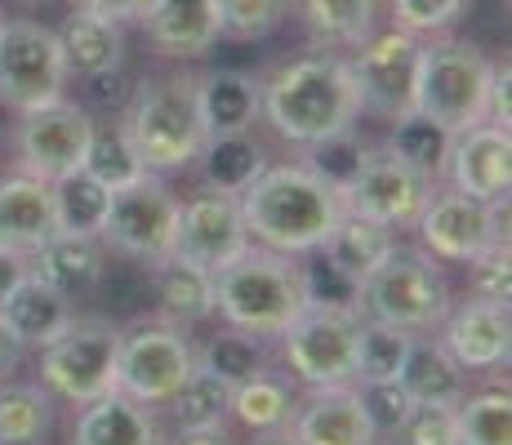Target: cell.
I'll list each match as a JSON object with an SVG mask.
<instances>
[{
    "label": "cell",
    "mask_w": 512,
    "mask_h": 445,
    "mask_svg": "<svg viewBox=\"0 0 512 445\" xmlns=\"http://www.w3.org/2000/svg\"><path fill=\"white\" fill-rule=\"evenodd\" d=\"M54 428L45 383H0V445H41Z\"/></svg>",
    "instance_id": "obj_32"
},
{
    "label": "cell",
    "mask_w": 512,
    "mask_h": 445,
    "mask_svg": "<svg viewBox=\"0 0 512 445\" xmlns=\"http://www.w3.org/2000/svg\"><path fill=\"white\" fill-rule=\"evenodd\" d=\"M18 361H23V348H18V343L0 330V379H5L9 370H18Z\"/></svg>",
    "instance_id": "obj_52"
},
{
    "label": "cell",
    "mask_w": 512,
    "mask_h": 445,
    "mask_svg": "<svg viewBox=\"0 0 512 445\" xmlns=\"http://www.w3.org/2000/svg\"><path fill=\"white\" fill-rule=\"evenodd\" d=\"M290 414H294V397L281 374L259 370L254 379L232 388V419L245 423L254 437H259V432H285L290 428Z\"/></svg>",
    "instance_id": "obj_33"
},
{
    "label": "cell",
    "mask_w": 512,
    "mask_h": 445,
    "mask_svg": "<svg viewBox=\"0 0 512 445\" xmlns=\"http://www.w3.org/2000/svg\"><path fill=\"white\" fill-rule=\"evenodd\" d=\"M72 445H165V437L152 405L112 388L103 397H94L90 405H81Z\"/></svg>",
    "instance_id": "obj_24"
},
{
    "label": "cell",
    "mask_w": 512,
    "mask_h": 445,
    "mask_svg": "<svg viewBox=\"0 0 512 445\" xmlns=\"http://www.w3.org/2000/svg\"><path fill=\"white\" fill-rule=\"evenodd\" d=\"M23 272H27V259H18V254L0 250V299H5V294L14 290L18 281H23Z\"/></svg>",
    "instance_id": "obj_50"
},
{
    "label": "cell",
    "mask_w": 512,
    "mask_h": 445,
    "mask_svg": "<svg viewBox=\"0 0 512 445\" xmlns=\"http://www.w3.org/2000/svg\"><path fill=\"white\" fill-rule=\"evenodd\" d=\"M361 392V405H366L370 414V428L374 437H397V428L406 423V414L415 410V401H410V392L401 388V379H383V383H357Z\"/></svg>",
    "instance_id": "obj_43"
},
{
    "label": "cell",
    "mask_w": 512,
    "mask_h": 445,
    "mask_svg": "<svg viewBox=\"0 0 512 445\" xmlns=\"http://www.w3.org/2000/svg\"><path fill=\"white\" fill-rule=\"evenodd\" d=\"M196 165H201V174H205V187H219V192L236 196L254 183V174L268 165V156H263L259 138L250 130L245 134H210L201 147V156H196Z\"/></svg>",
    "instance_id": "obj_30"
},
{
    "label": "cell",
    "mask_w": 512,
    "mask_h": 445,
    "mask_svg": "<svg viewBox=\"0 0 512 445\" xmlns=\"http://www.w3.org/2000/svg\"><path fill=\"white\" fill-rule=\"evenodd\" d=\"M250 445H294V437L290 432H259Z\"/></svg>",
    "instance_id": "obj_53"
},
{
    "label": "cell",
    "mask_w": 512,
    "mask_h": 445,
    "mask_svg": "<svg viewBox=\"0 0 512 445\" xmlns=\"http://www.w3.org/2000/svg\"><path fill=\"white\" fill-rule=\"evenodd\" d=\"M18 5H27V9H36V5H49V0H18Z\"/></svg>",
    "instance_id": "obj_54"
},
{
    "label": "cell",
    "mask_w": 512,
    "mask_h": 445,
    "mask_svg": "<svg viewBox=\"0 0 512 445\" xmlns=\"http://www.w3.org/2000/svg\"><path fill=\"white\" fill-rule=\"evenodd\" d=\"M54 232H58L54 183L32 178L23 170L0 178V250L32 259Z\"/></svg>",
    "instance_id": "obj_20"
},
{
    "label": "cell",
    "mask_w": 512,
    "mask_h": 445,
    "mask_svg": "<svg viewBox=\"0 0 512 445\" xmlns=\"http://www.w3.org/2000/svg\"><path fill=\"white\" fill-rule=\"evenodd\" d=\"M152 299L161 321L187 330V325L214 316V272L170 254V259L152 263Z\"/></svg>",
    "instance_id": "obj_26"
},
{
    "label": "cell",
    "mask_w": 512,
    "mask_h": 445,
    "mask_svg": "<svg viewBox=\"0 0 512 445\" xmlns=\"http://www.w3.org/2000/svg\"><path fill=\"white\" fill-rule=\"evenodd\" d=\"M357 312L406 334H432L450 312V285L441 276V263L428 250L392 245L383 263L357 281Z\"/></svg>",
    "instance_id": "obj_5"
},
{
    "label": "cell",
    "mask_w": 512,
    "mask_h": 445,
    "mask_svg": "<svg viewBox=\"0 0 512 445\" xmlns=\"http://www.w3.org/2000/svg\"><path fill=\"white\" fill-rule=\"evenodd\" d=\"M459 445H512V397L508 388L472 392L455 405Z\"/></svg>",
    "instance_id": "obj_37"
},
{
    "label": "cell",
    "mask_w": 512,
    "mask_h": 445,
    "mask_svg": "<svg viewBox=\"0 0 512 445\" xmlns=\"http://www.w3.org/2000/svg\"><path fill=\"white\" fill-rule=\"evenodd\" d=\"M472 299H486V303H512V254L508 241H499L495 250H486L481 259H472Z\"/></svg>",
    "instance_id": "obj_46"
},
{
    "label": "cell",
    "mask_w": 512,
    "mask_h": 445,
    "mask_svg": "<svg viewBox=\"0 0 512 445\" xmlns=\"http://www.w3.org/2000/svg\"><path fill=\"white\" fill-rule=\"evenodd\" d=\"M174 227H179V196L156 174H143L139 183L107 196L98 241L112 245L125 259H139L152 267L174 254Z\"/></svg>",
    "instance_id": "obj_9"
},
{
    "label": "cell",
    "mask_w": 512,
    "mask_h": 445,
    "mask_svg": "<svg viewBox=\"0 0 512 445\" xmlns=\"http://www.w3.org/2000/svg\"><path fill=\"white\" fill-rule=\"evenodd\" d=\"M165 410H170V419L179 423L183 432L223 428V419L232 414V383H223L219 374L192 365V374H187L179 383V392L165 401Z\"/></svg>",
    "instance_id": "obj_34"
},
{
    "label": "cell",
    "mask_w": 512,
    "mask_h": 445,
    "mask_svg": "<svg viewBox=\"0 0 512 445\" xmlns=\"http://www.w3.org/2000/svg\"><path fill=\"white\" fill-rule=\"evenodd\" d=\"M441 187V178H432L428 170L410 165L406 156H397L388 143L366 147L361 152L357 174L343 183V210H357L366 219L392 227V232H406L419 223L428 196Z\"/></svg>",
    "instance_id": "obj_8"
},
{
    "label": "cell",
    "mask_w": 512,
    "mask_h": 445,
    "mask_svg": "<svg viewBox=\"0 0 512 445\" xmlns=\"http://www.w3.org/2000/svg\"><path fill=\"white\" fill-rule=\"evenodd\" d=\"M397 379L415 405H450L455 410L468 397V370L441 348V339H423V334H415Z\"/></svg>",
    "instance_id": "obj_27"
},
{
    "label": "cell",
    "mask_w": 512,
    "mask_h": 445,
    "mask_svg": "<svg viewBox=\"0 0 512 445\" xmlns=\"http://www.w3.org/2000/svg\"><path fill=\"white\" fill-rule=\"evenodd\" d=\"M0 27H5V18H0Z\"/></svg>",
    "instance_id": "obj_56"
},
{
    "label": "cell",
    "mask_w": 512,
    "mask_h": 445,
    "mask_svg": "<svg viewBox=\"0 0 512 445\" xmlns=\"http://www.w3.org/2000/svg\"><path fill=\"white\" fill-rule=\"evenodd\" d=\"M196 365L210 374H219L223 383H245L254 379L259 370H268V352H263V339L250 330H236V325H228V330L210 334L205 339V348L196 352Z\"/></svg>",
    "instance_id": "obj_36"
},
{
    "label": "cell",
    "mask_w": 512,
    "mask_h": 445,
    "mask_svg": "<svg viewBox=\"0 0 512 445\" xmlns=\"http://www.w3.org/2000/svg\"><path fill=\"white\" fill-rule=\"evenodd\" d=\"M54 36H58V49H63L67 72L85 76V81H103V76L121 72L125 36H121V23H112V18H98L90 9H72Z\"/></svg>",
    "instance_id": "obj_25"
},
{
    "label": "cell",
    "mask_w": 512,
    "mask_h": 445,
    "mask_svg": "<svg viewBox=\"0 0 512 445\" xmlns=\"http://www.w3.org/2000/svg\"><path fill=\"white\" fill-rule=\"evenodd\" d=\"M290 0H219V23L228 41H263L285 23Z\"/></svg>",
    "instance_id": "obj_41"
},
{
    "label": "cell",
    "mask_w": 512,
    "mask_h": 445,
    "mask_svg": "<svg viewBox=\"0 0 512 445\" xmlns=\"http://www.w3.org/2000/svg\"><path fill=\"white\" fill-rule=\"evenodd\" d=\"M392 441L397 445H459L455 410L450 405H415Z\"/></svg>",
    "instance_id": "obj_45"
},
{
    "label": "cell",
    "mask_w": 512,
    "mask_h": 445,
    "mask_svg": "<svg viewBox=\"0 0 512 445\" xmlns=\"http://www.w3.org/2000/svg\"><path fill=\"white\" fill-rule=\"evenodd\" d=\"M250 245L241 219V201L219 187H201L187 201H179V227H174V254L205 272H219Z\"/></svg>",
    "instance_id": "obj_16"
},
{
    "label": "cell",
    "mask_w": 512,
    "mask_h": 445,
    "mask_svg": "<svg viewBox=\"0 0 512 445\" xmlns=\"http://www.w3.org/2000/svg\"><path fill=\"white\" fill-rule=\"evenodd\" d=\"M464 5L468 0H392V18L410 36H441L464 14Z\"/></svg>",
    "instance_id": "obj_44"
},
{
    "label": "cell",
    "mask_w": 512,
    "mask_h": 445,
    "mask_svg": "<svg viewBox=\"0 0 512 445\" xmlns=\"http://www.w3.org/2000/svg\"><path fill=\"white\" fill-rule=\"evenodd\" d=\"M490 76L495 63L472 41L432 36L419 45V81H415V112L441 125L446 134H464L486 121Z\"/></svg>",
    "instance_id": "obj_6"
},
{
    "label": "cell",
    "mask_w": 512,
    "mask_h": 445,
    "mask_svg": "<svg viewBox=\"0 0 512 445\" xmlns=\"http://www.w3.org/2000/svg\"><path fill=\"white\" fill-rule=\"evenodd\" d=\"M392 245H397V232H392V227L374 223V219H366V214H357V210H343L339 223L330 227L326 245H321L317 254L326 263L339 267V272H348L352 281H361L370 267L383 263V254H388Z\"/></svg>",
    "instance_id": "obj_29"
},
{
    "label": "cell",
    "mask_w": 512,
    "mask_h": 445,
    "mask_svg": "<svg viewBox=\"0 0 512 445\" xmlns=\"http://www.w3.org/2000/svg\"><path fill=\"white\" fill-rule=\"evenodd\" d=\"M139 23L165 58H201L223 41L219 0H152Z\"/></svg>",
    "instance_id": "obj_21"
},
{
    "label": "cell",
    "mask_w": 512,
    "mask_h": 445,
    "mask_svg": "<svg viewBox=\"0 0 512 445\" xmlns=\"http://www.w3.org/2000/svg\"><path fill=\"white\" fill-rule=\"evenodd\" d=\"M72 316H76L72 299L58 294V290H49L41 276H32V272H23V281L0 299V330H5L23 352L45 348L49 339H58Z\"/></svg>",
    "instance_id": "obj_22"
},
{
    "label": "cell",
    "mask_w": 512,
    "mask_h": 445,
    "mask_svg": "<svg viewBox=\"0 0 512 445\" xmlns=\"http://www.w3.org/2000/svg\"><path fill=\"white\" fill-rule=\"evenodd\" d=\"M196 107H201L205 134H245L259 121V81L245 72H205L196 76Z\"/></svg>",
    "instance_id": "obj_28"
},
{
    "label": "cell",
    "mask_w": 512,
    "mask_h": 445,
    "mask_svg": "<svg viewBox=\"0 0 512 445\" xmlns=\"http://www.w3.org/2000/svg\"><path fill=\"white\" fill-rule=\"evenodd\" d=\"M85 174L94 178L103 192H121V187L139 183L143 174H152L147 165L139 161L134 143L125 138V130H98L94 125V138H90V156H85Z\"/></svg>",
    "instance_id": "obj_38"
},
{
    "label": "cell",
    "mask_w": 512,
    "mask_h": 445,
    "mask_svg": "<svg viewBox=\"0 0 512 445\" xmlns=\"http://www.w3.org/2000/svg\"><path fill=\"white\" fill-rule=\"evenodd\" d=\"M419 36L388 27V32L370 36L348 58L352 85H357L361 112L379 116V121H401L415 112V81H419Z\"/></svg>",
    "instance_id": "obj_12"
},
{
    "label": "cell",
    "mask_w": 512,
    "mask_h": 445,
    "mask_svg": "<svg viewBox=\"0 0 512 445\" xmlns=\"http://www.w3.org/2000/svg\"><path fill=\"white\" fill-rule=\"evenodd\" d=\"M116 348L121 325L103 316H72L58 339L41 348V383L49 397L67 405H90L94 397L116 388Z\"/></svg>",
    "instance_id": "obj_7"
},
{
    "label": "cell",
    "mask_w": 512,
    "mask_h": 445,
    "mask_svg": "<svg viewBox=\"0 0 512 445\" xmlns=\"http://www.w3.org/2000/svg\"><path fill=\"white\" fill-rule=\"evenodd\" d=\"M423 250L437 263H472L486 250H495L499 241H508L504 232V214L499 205L477 201V196H464L455 187H437L423 205L419 223H415Z\"/></svg>",
    "instance_id": "obj_15"
},
{
    "label": "cell",
    "mask_w": 512,
    "mask_h": 445,
    "mask_svg": "<svg viewBox=\"0 0 512 445\" xmlns=\"http://www.w3.org/2000/svg\"><path fill=\"white\" fill-rule=\"evenodd\" d=\"M107 196L103 187L94 183L90 174H72L63 183H54V205H58V232H94L98 236V223H103V210H107Z\"/></svg>",
    "instance_id": "obj_40"
},
{
    "label": "cell",
    "mask_w": 512,
    "mask_h": 445,
    "mask_svg": "<svg viewBox=\"0 0 512 445\" xmlns=\"http://www.w3.org/2000/svg\"><path fill=\"white\" fill-rule=\"evenodd\" d=\"M121 130L152 174L196 165L205 138H210L201 121V107H196V76H156V81H143L134 89Z\"/></svg>",
    "instance_id": "obj_4"
},
{
    "label": "cell",
    "mask_w": 512,
    "mask_h": 445,
    "mask_svg": "<svg viewBox=\"0 0 512 445\" xmlns=\"http://www.w3.org/2000/svg\"><path fill=\"white\" fill-rule=\"evenodd\" d=\"M486 121L499 125V130H508L512 125V67H508V58H504V67H495V76H490Z\"/></svg>",
    "instance_id": "obj_48"
},
{
    "label": "cell",
    "mask_w": 512,
    "mask_h": 445,
    "mask_svg": "<svg viewBox=\"0 0 512 445\" xmlns=\"http://www.w3.org/2000/svg\"><path fill=\"white\" fill-rule=\"evenodd\" d=\"M361 316L352 308H321L308 303L281 330V356L290 374L308 388H334L352 383V356H357Z\"/></svg>",
    "instance_id": "obj_11"
},
{
    "label": "cell",
    "mask_w": 512,
    "mask_h": 445,
    "mask_svg": "<svg viewBox=\"0 0 512 445\" xmlns=\"http://www.w3.org/2000/svg\"><path fill=\"white\" fill-rule=\"evenodd\" d=\"M303 285H308V303H321V308H352V312H357V281H352L348 272H339L334 263H326V259L308 263V267H303Z\"/></svg>",
    "instance_id": "obj_47"
},
{
    "label": "cell",
    "mask_w": 512,
    "mask_h": 445,
    "mask_svg": "<svg viewBox=\"0 0 512 445\" xmlns=\"http://www.w3.org/2000/svg\"><path fill=\"white\" fill-rule=\"evenodd\" d=\"M27 272L67 299H81L103 281V241L94 232H54L27 259Z\"/></svg>",
    "instance_id": "obj_23"
},
{
    "label": "cell",
    "mask_w": 512,
    "mask_h": 445,
    "mask_svg": "<svg viewBox=\"0 0 512 445\" xmlns=\"http://www.w3.org/2000/svg\"><path fill=\"white\" fill-rule=\"evenodd\" d=\"M67 76L72 72H67L58 36L49 27L32 23V18L0 27V103L5 107L27 112L49 98H63Z\"/></svg>",
    "instance_id": "obj_14"
},
{
    "label": "cell",
    "mask_w": 512,
    "mask_h": 445,
    "mask_svg": "<svg viewBox=\"0 0 512 445\" xmlns=\"http://www.w3.org/2000/svg\"><path fill=\"white\" fill-rule=\"evenodd\" d=\"M308 308L303 263L294 254L245 245L232 263L214 272V312L236 330H250L259 339H281V330Z\"/></svg>",
    "instance_id": "obj_3"
},
{
    "label": "cell",
    "mask_w": 512,
    "mask_h": 445,
    "mask_svg": "<svg viewBox=\"0 0 512 445\" xmlns=\"http://www.w3.org/2000/svg\"><path fill=\"white\" fill-rule=\"evenodd\" d=\"M174 445H236L223 428H196V432H183Z\"/></svg>",
    "instance_id": "obj_51"
},
{
    "label": "cell",
    "mask_w": 512,
    "mask_h": 445,
    "mask_svg": "<svg viewBox=\"0 0 512 445\" xmlns=\"http://www.w3.org/2000/svg\"><path fill=\"white\" fill-rule=\"evenodd\" d=\"M294 445H374L370 414L361 405L357 383H334V388H308V397L294 401L290 428Z\"/></svg>",
    "instance_id": "obj_18"
},
{
    "label": "cell",
    "mask_w": 512,
    "mask_h": 445,
    "mask_svg": "<svg viewBox=\"0 0 512 445\" xmlns=\"http://www.w3.org/2000/svg\"><path fill=\"white\" fill-rule=\"evenodd\" d=\"M410 343H415V334L397 330V325H383V321H366V316H361L357 356H352V383L397 379L401 365H406Z\"/></svg>",
    "instance_id": "obj_35"
},
{
    "label": "cell",
    "mask_w": 512,
    "mask_h": 445,
    "mask_svg": "<svg viewBox=\"0 0 512 445\" xmlns=\"http://www.w3.org/2000/svg\"><path fill=\"white\" fill-rule=\"evenodd\" d=\"M379 0H299L303 27L326 49H357L374 36Z\"/></svg>",
    "instance_id": "obj_31"
},
{
    "label": "cell",
    "mask_w": 512,
    "mask_h": 445,
    "mask_svg": "<svg viewBox=\"0 0 512 445\" xmlns=\"http://www.w3.org/2000/svg\"><path fill=\"white\" fill-rule=\"evenodd\" d=\"M196 348L183 334V325L170 321H139L121 330V348H116V392L143 401L165 405L179 392V383L192 374Z\"/></svg>",
    "instance_id": "obj_10"
},
{
    "label": "cell",
    "mask_w": 512,
    "mask_h": 445,
    "mask_svg": "<svg viewBox=\"0 0 512 445\" xmlns=\"http://www.w3.org/2000/svg\"><path fill=\"white\" fill-rule=\"evenodd\" d=\"M236 201H241V219L250 241L263 245V250L294 254V259L317 254L343 214L339 187H330L303 161L263 165L254 174V183L245 192H236Z\"/></svg>",
    "instance_id": "obj_1"
},
{
    "label": "cell",
    "mask_w": 512,
    "mask_h": 445,
    "mask_svg": "<svg viewBox=\"0 0 512 445\" xmlns=\"http://www.w3.org/2000/svg\"><path fill=\"white\" fill-rule=\"evenodd\" d=\"M147 5L152 0H76V9H90V14L112 18V23H134V18H143Z\"/></svg>",
    "instance_id": "obj_49"
},
{
    "label": "cell",
    "mask_w": 512,
    "mask_h": 445,
    "mask_svg": "<svg viewBox=\"0 0 512 445\" xmlns=\"http://www.w3.org/2000/svg\"><path fill=\"white\" fill-rule=\"evenodd\" d=\"M374 445H397V441H388V437H379V441H374Z\"/></svg>",
    "instance_id": "obj_55"
},
{
    "label": "cell",
    "mask_w": 512,
    "mask_h": 445,
    "mask_svg": "<svg viewBox=\"0 0 512 445\" xmlns=\"http://www.w3.org/2000/svg\"><path fill=\"white\" fill-rule=\"evenodd\" d=\"M441 348L455 356L464 370H499L512 352V321L504 303L464 299L441 316Z\"/></svg>",
    "instance_id": "obj_19"
},
{
    "label": "cell",
    "mask_w": 512,
    "mask_h": 445,
    "mask_svg": "<svg viewBox=\"0 0 512 445\" xmlns=\"http://www.w3.org/2000/svg\"><path fill=\"white\" fill-rule=\"evenodd\" d=\"M259 116L272 125V134L294 147H312L330 134L352 130L361 116V98L348 58L317 49L281 63L259 85Z\"/></svg>",
    "instance_id": "obj_2"
},
{
    "label": "cell",
    "mask_w": 512,
    "mask_h": 445,
    "mask_svg": "<svg viewBox=\"0 0 512 445\" xmlns=\"http://www.w3.org/2000/svg\"><path fill=\"white\" fill-rule=\"evenodd\" d=\"M441 178H446V187H455V192H464V196H477V201H490V205H508L512 134L490 121L455 134L450 138L446 165H441Z\"/></svg>",
    "instance_id": "obj_17"
},
{
    "label": "cell",
    "mask_w": 512,
    "mask_h": 445,
    "mask_svg": "<svg viewBox=\"0 0 512 445\" xmlns=\"http://www.w3.org/2000/svg\"><path fill=\"white\" fill-rule=\"evenodd\" d=\"M18 116H23L18 121V161H23V174L45 178V183H63V178L85 170L94 121L81 103L49 98V103L27 107Z\"/></svg>",
    "instance_id": "obj_13"
},
{
    "label": "cell",
    "mask_w": 512,
    "mask_h": 445,
    "mask_svg": "<svg viewBox=\"0 0 512 445\" xmlns=\"http://www.w3.org/2000/svg\"><path fill=\"white\" fill-rule=\"evenodd\" d=\"M361 152H366V143H361L357 125H352V130L330 134V138H321V143H312L308 147V161H303V165H308V170H317L330 187H339V192H343V183L357 174Z\"/></svg>",
    "instance_id": "obj_42"
},
{
    "label": "cell",
    "mask_w": 512,
    "mask_h": 445,
    "mask_svg": "<svg viewBox=\"0 0 512 445\" xmlns=\"http://www.w3.org/2000/svg\"><path fill=\"white\" fill-rule=\"evenodd\" d=\"M450 138L441 125H432L428 116L410 112L401 116V121H392V134H388V147L397 156H406L410 165H419V170H428L432 178H441V165H446V152H450Z\"/></svg>",
    "instance_id": "obj_39"
}]
</instances>
